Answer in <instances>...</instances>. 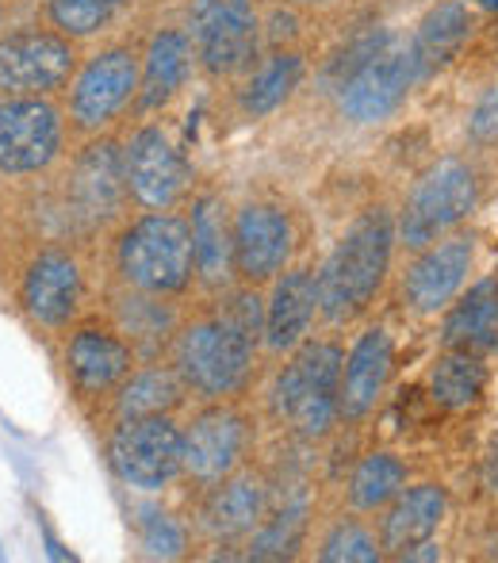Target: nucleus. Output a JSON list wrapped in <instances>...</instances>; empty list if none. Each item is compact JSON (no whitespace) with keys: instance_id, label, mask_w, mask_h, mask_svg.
I'll return each mask as SVG.
<instances>
[{"instance_id":"1","label":"nucleus","mask_w":498,"mask_h":563,"mask_svg":"<svg viewBox=\"0 0 498 563\" xmlns=\"http://www.w3.org/2000/svg\"><path fill=\"white\" fill-rule=\"evenodd\" d=\"M257 291L234 284L180 322L169 361L196 402L242 399L250 391L257 376V349L265 345V299Z\"/></svg>"},{"instance_id":"2","label":"nucleus","mask_w":498,"mask_h":563,"mask_svg":"<svg viewBox=\"0 0 498 563\" xmlns=\"http://www.w3.org/2000/svg\"><path fill=\"white\" fill-rule=\"evenodd\" d=\"M395 245H399V227L384 203L365 208L342 230L337 245L319 265V307L327 327H353L373 311L391 273Z\"/></svg>"},{"instance_id":"3","label":"nucleus","mask_w":498,"mask_h":563,"mask_svg":"<svg viewBox=\"0 0 498 563\" xmlns=\"http://www.w3.org/2000/svg\"><path fill=\"white\" fill-rule=\"evenodd\" d=\"M112 276L134 291L188 299L196 288L192 223L185 211H139L112 234Z\"/></svg>"},{"instance_id":"4","label":"nucleus","mask_w":498,"mask_h":563,"mask_svg":"<svg viewBox=\"0 0 498 563\" xmlns=\"http://www.w3.org/2000/svg\"><path fill=\"white\" fill-rule=\"evenodd\" d=\"M342 368L345 345L337 338L311 334L291 349L268 387L276 422L303 441H327L342 422Z\"/></svg>"},{"instance_id":"5","label":"nucleus","mask_w":498,"mask_h":563,"mask_svg":"<svg viewBox=\"0 0 498 563\" xmlns=\"http://www.w3.org/2000/svg\"><path fill=\"white\" fill-rule=\"evenodd\" d=\"M418 85L410 69L407 46L391 35H368L342 54V77H337V108L350 123H384L407 104L410 89Z\"/></svg>"},{"instance_id":"6","label":"nucleus","mask_w":498,"mask_h":563,"mask_svg":"<svg viewBox=\"0 0 498 563\" xmlns=\"http://www.w3.org/2000/svg\"><path fill=\"white\" fill-rule=\"evenodd\" d=\"M479 208V173L464 157H441L414 180L399 219V245L410 253L456 234Z\"/></svg>"},{"instance_id":"7","label":"nucleus","mask_w":498,"mask_h":563,"mask_svg":"<svg viewBox=\"0 0 498 563\" xmlns=\"http://www.w3.org/2000/svg\"><path fill=\"white\" fill-rule=\"evenodd\" d=\"M104 452L120 487L134 495H162L185 479V422H177V415L115 422Z\"/></svg>"},{"instance_id":"8","label":"nucleus","mask_w":498,"mask_h":563,"mask_svg":"<svg viewBox=\"0 0 498 563\" xmlns=\"http://www.w3.org/2000/svg\"><path fill=\"white\" fill-rule=\"evenodd\" d=\"M142 54L126 43L100 46L66 85V123L81 139H97L139 100Z\"/></svg>"},{"instance_id":"9","label":"nucleus","mask_w":498,"mask_h":563,"mask_svg":"<svg viewBox=\"0 0 498 563\" xmlns=\"http://www.w3.org/2000/svg\"><path fill=\"white\" fill-rule=\"evenodd\" d=\"M85 299H89V280L81 257L69 245H38L20 268L15 303L38 334H66L74 322H81Z\"/></svg>"},{"instance_id":"10","label":"nucleus","mask_w":498,"mask_h":563,"mask_svg":"<svg viewBox=\"0 0 498 563\" xmlns=\"http://www.w3.org/2000/svg\"><path fill=\"white\" fill-rule=\"evenodd\" d=\"M250 410L239 399L223 402H200L192 418L185 422V483L196 490H208L246 467L253 445H257V430H253Z\"/></svg>"},{"instance_id":"11","label":"nucleus","mask_w":498,"mask_h":563,"mask_svg":"<svg viewBox=\"0 0 498 563\" xmlns=\"http://www.w3.org/2000/svg\"><path fill=\"white\" fill-rule=\"evenodd\" d=\"M69 123L54 97H0V180L43 177L66 154Z\"/></svg>"},{"instance_id":"12","label":"nucleus","mask_w":498,"mask_h":563,"mask_svg":"<svg viewBox=\"0 0 498 563\" xmlns=\"http://www.w3.org/2000/svg\"><path fill=\"white\" fill-rule=\"evenodd\" d=\"M62 368H66V384L74 399L81 407H97V402L112 399L123 379L139 368V353L108 314H92V319L69 327Z\"/></svg>"},{"instance_id":"13","label":"nucleus","mask_w":498,"mask_h":563,"mask_svg":"<svg viewBox=\"0 0 498 563\" xmlns=\"http://www.w3.org/2000/svg\"><path fill=\"white\" fill-rule=\"evenodd\" d=\"M77 43L51 23L0 31V97H54L74 81Z\"/></svg>"},{"instance_id":"14","label":"nucleus","mask_w":498,"mask_h":563,"mask_svg":"<svg viewBox=\"0 0 498 563\" xmlns=\"http://www.w3.org/2000/svg\"><path fill=\"white\" fill-rule=\"evenodd\" d=\"M126 196L139 211H177L192 200V165L157 123H142L123 142Z\"/></svg>"},{"instance_id":"15","label":"nucleus","mask_w":498,"mask_h":563,"mask_svg":"<svg viewBox=\"0 0 498 563\" xmlns=\"http://www.w3.org/2000/svg\"><path fill=\"white\" fill-rule=\"evenodd\" d=\"M185 31L208 77H234L257 58L261 23L253 0H192Z\"/></svg>"},{"instance_id":"16","label":"nucleus","mask_w":498,"mask_h":563,"mask_svg":"<svg viewBox=\"0 0 498 563\" xmlns=\"http://www.w3.org/2000/svg\"><path fill=\"white\" fill-rule=\"evenodd\" d=\"M299 245L296 216L280 200H246L234 208V273L246 288H265L291 265Z\"/></svg>"},{"instance_id":"17","label":"nucleus","mask_w":498,"mask_h":563,"mask_svg":"<svg viewBox=\"0 0 498 563\" xmlns=\"http://www.w3.org/2000/svg\"><path fill=\"white\" fill-rule=\"evenodd\" d=\"M131 203L123 180V146L115 139H92L74 157L66 177V211L85 230L120 227L123 208Z\"/></svg>"},{"instance_id":"18","label":"nucleus","mask_w":498,"mask_h":563,"mask_svg":"<svg viewBox=\"0 0 498 563\" xmlns=\"http://www.w3.org/2000/svg\"><path fill=\"white\" fill-rule=\"evenodd\" d=\"M476 265V238L472 234H445L441 242L414 253V261L402 273V303L422 319L445 314L453 299L464 291L468 273Z\"/></svg>"},{"instance_id":"19","label":"nucleus","mask_w":498,"mask_h":563,"mask_svg":"<svg viewBox=\"0 0 498 563\" xmlns=\"http://www.w3.org/2000/svg\"><path fill=\"white\" fill-rule=\"evenodd\" d=\"M268 479L253 467H239L234 475H226L223 483L203 490L200 510H196V521H200V533L215 544H239L250 541L261 529L268 514Z\"/></svg>"},{"instance_id":"20","label":"nucleus","mask_w":498,"mask_h":563,"mask_svg":"<svg viewBox=\"0 0 498 563\" xmlns=\"http://www.w3.org/2000/svg\"><path fill=\"white\" fill-rule=\"evenodd\" d=\"M188 223H192V253H196V288L203 296H223L239 284L234 273V211L223 192H192L188 200Z\"/></svg>"},{"instance_id":"21","label":"nucleus","mask_w":498,"mask_h":563,"mask_svg":"<svg viewBox=\"0 0 498 563\" xmlns=\"http://www.w3.org/2000/svg\"><path fill=\"white\" fill-rule=\"evenodd\" d=\"M322 319L319 307V268L288 265L273 284L265 299V349L273 356H288L311 338L314 322Z\"/></svg>"},{"instance_id":"22","label":"nucleus","mask_w":498,"mask_h":563,"mask_svg":"<svg viewBox=\"0 0 498 563\" xmlns=\"http://www.w3.org/2000/svg\"><path fill=\"white\" fill-rule=\"evenodd\" d=\"M449 518V490L441 483H407L391 503L379 510V544L387 556L407 560L418 544L433 541Z\"/></svg>"},{"instance_id":"23","label":"nucleus","mask_w":498,"mask_h":563,"mask_svg":"<svg viewBox=\"0 0 498 563\" xmlns=\"http://www.w3.org/2000/svg\"><path fill=\"white\" fill-rule=\"evenodd\" d=\"M395 372V338L387 327H365L353 338L342 368V422H365L387 395Z\"/></svg>"},{"instance_id":"24","label":"nucleus","mask_w":498,"mask_h":563,"mask_svg":"<svg viewBox=\"0 0 498 563\" xmlns=\"http://www.w3.org/2000/svg\"><path fill=\"white\" fill-rule=\"evenodd\" d=\"M180 299H162L150 291H134L115 284L108 291V319L123 330V338L134 345L139 361H162L169 356V345L177 338L188 311H180Z\"/></svg>"},{"instance_id":"25","label":"nucleus","mask_w":498,"mask_h":563,"mask_svg":"<svg viewBox=\"0 0 498 563\" xmlns=\"http://www.w3.org/2000/svg\"><path fill=\"white\" fill-rule=\"evenodd\" d=\"M192 66H196V51H192L188 31L157 27L154 35H150L146 51H142V81H139V100H134V108H139L142 115L169 108L173 100L185 92L188 77H192Z\"/></svg>"},{"instance_id":"26","label":"nucleus","mask_w":498,"mask_h":563,"mask_svg":"<svg viewBox=\"0 0 498 563\" xmlns=\"http://www.w3.org/2000/svg\"><path fill=\"white\" fill-rule=\"evenodd\" d=\"M192 399L173 368L169 356L162 361H139V368L120 384V391L108 399V422H131V418H154V415H177Z\"/></svg>"},{"instance_id":"27","label":"nucleus","mask_w":498,"mask_h":563,"mask_svg":"<svg viewBox=\"0 0 498 563\" xmlns=\"http://www.w3.org/2000/svg\"><path fill=\"white\" fill-rule=\"evenodd\" d=\"M441 341L445 349H464L476 356L498 353V273L476 280L453 299L441 322Z\"/></svg>"},{"instance_id":"28","label":"nucleus","mask_w":498,"mask_h":563,"mask_svg":"<svg viewBox=\"0 0 498 563\" xmlns=\"http://www.w3.org/2000/svg\"><path fill=\"white\" fill-rule=\"evenodd\" d=\"M468 35H472V15L461 0H441V4H433L430 12L422 15V23H418L414 38L407 43L410 69H414L418 81L441 74V69L464 51Z\"/></svg>"},{"instance_id":"29","label":"nucleus","mask_w":498,"mask_h":563,"mask_svg":"<svg viewBox=\"0 0 498 563\" xmlns=\"http://www.w3.org/2000/svg\"><path fill=\"white\" fill-rule=\"evenodd\" d=\"M410 483V467L402 464L395 452L373 449L353 464L350 479H345V506L353 514H379L402 487Z\"/></svg>"},{"instance_id":"30","label":"nucleus","mask_w":498,"mask_h":563,"mask_svg":"<svg viewBox=\"0 0 498 563\" xmlns=\"http://www.w3.org/2000/svg\"><path fill=\"white\" fill-rule=\"evenodd\" d=\"M425 384H430V399L438 402V407L461 415V410L479 407V399H484L487 364H484V356H476V353L445 349V353L433 361L430 379H425Z\"/></svg>"},{"instance_id":"31","label":"nucleus","mask_w":498,"mask_h":563,"mask_svg":"<svg viewBox=\"0 0 498 563\" xmlns=\"http://www.w3.org/2000/svg\"><path fill=\"white\" fill-rule=\"evenodd\" d=\"M303 81V58L296 51H276L261 62L250 74V81L242 85V112L250 119H265L273 115L291 92Z\"/></svg>"},{"instance_id":"32","label":"nucleus","mask_w":498,"mask_h":563,"mask_svg":"<svg viewBox=\"0 0 498 563\" xmlns=\"http://www.w3.org/2000/svg\"><path fill=\"white\" fill-rule=\"evenodd\" d=\"M307 498L296 495L280 506V510H268L261 529L250 537V556L253 560H284V556H296V549L303 544L307 537Z\"/></svg>"},{"instance_id":"33","label":"nucleus","mask_w":498,"mask_h":563,"mask_svg":"<svg viewBox=\"0 0 498 563\" xmlns=\"http://www.w3.org/2000/svg\"><path fill=\"white\" fill-rule=\"evenodd\" d=\"M387 552L379 544V533L368 521H361V514L353 518H337L327 533L314 544V560L322 563H379Z\"/></svg>"},{"instance_id":"34","label":"nucleus","mask_w":498,"mask_h":563,"mask_svg":"<svg viewBox=\"0 0 498 563\" xmlns=\"http://www.w3.org/2000/svg\"><path fill=\"white\" fill-rule=\"evenodd\" d=\"M120 12L123 0H46V23L69 35L74 43L108 31Z\"/></svg>"},{"instance_id":"35","label":"nucleus","mask_w":498,"mask_h":563,"mask_svg":"<svg viewBox=\"0 0 498 563\" xmlns=\"http://www.w3.org/2000/svg\"><path fill=\"white\" fill-rule=\"evenodd\" d=\"M134 529H139V549L146 560H180L188 549V533L173 514L162 506L146 503L134 510Z\"/></svg>"},{"instance_id":"36","label":"nucleus","mask_w":498,"mask_h":563,"mask_svg":"<svg viewBox=\"0 0 498 563\" xmlns=\"http://www.w3.org/2000/svg\"><path fill=\"white\" fill-rule=\"evenodd\" d=\"M468 134L479 146L498 142V85H491V89L476 100V108H472V115H468Z\"/></svg>"},{"instance_id":"37","label":"nucleus","mask_w":498,"mask_h":563,"mask_svg":"<svg viewBox=\"0 0 498 563\" xmlns=\"http://www.w3.org/2000/svg\"><path fill=\"white\" fill-rule=\"evenodd\" d=\"M38 526H43V521H38ZM43 541H46V552H51L54 560H74V556H69L66 549H62V541H58V537H54V533H51V529H46V526H43Z\"/></svg>"},{"instance_id":"38","label":"nucleus","mask_w":498,"mask_h":563,"mask_svg":"<svg viewBox=\"0 0 498 563\" xmlns=\"http://www.w3.org/2000/svg\"><path fill=\"white\" fill-rule=\"evenodd\" d=\"M479 8H484V12H498V0H476Z\"/></svg>"},{"instance_id":"39","label":"nucleus","mask_w":498,"mask_h":563,"mask_svg":"<svg viewBox=\"0 0 498 563\" xmlns=\"http://www.w3.org/2000/svg\"><path fill=\"white\" fill-rule=\"evenodd\" d=\"M296 4H327V0H296Z\"/></svg>"},{"instance_id":"40","label":"nucleus","mask_w":498,"mask_h":563,"mask_svg":"<svg viewBox=\"0 0 498 563\" xmlns=\"http://www.w3.org/2000/svg\"><path fill=\"white\" fill-rule=\"evenodd\" d=\"M0 31H4V0H0Z\"/></svg>"}]
</instances>
